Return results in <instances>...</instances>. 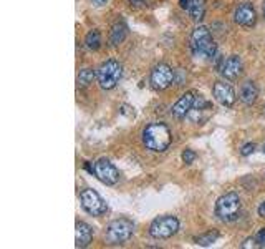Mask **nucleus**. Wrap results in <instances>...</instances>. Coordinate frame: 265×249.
I'll use <instances>...</instances> for the list:
<instances>
[{
	"mask_svg": "<svg viewBox=\"0 0 265 249\" xmlns=\"http://www.w3.org/2000/svg\"><path fill=\"white\" fill-rule=\"evenodd\" d=\"M173 141L171 130L164 123H149L143 130V143L151 151L162 153L166 151Z\"/></svg>",
	"mask_w": 265,
	"mask_h": 249,
	"instance_id": "nucleus-1",
	"label": "nucleus"
},
{
	"mask_svg": "<svg viewBox=\"0 0 265 249\" xmlns=\"http://www.w3.org/2000/svg\"><path fill=\"white\" fill-rule=\"evenodd\" d=\"M191 50L195 57H203V58L216 57L217 47L212 40L209 28L204 27V25H199V27L194 28V32L191 35Z\"/></svg>",
	"mask_w": 265,
	"mask_h": 249,
	"instance_id": "nucleus-2",
	"label": "nucleus"
},
{
	"mask_svg": "<svg viewBox=\"0 0 265 249\" xmlns=\"http://www.w3.org/2000/svg\"><path fill=\"white\" fill-rule=\"evenodd\" d=\"M135 233V224L128 217H118L106 226L105 238L110 244H124Z\"/></svg>",
	"mask_w": 265,
	"mask_h": 249,
	"instance_id": "nucleus-3",
	"label": "nucleus"
},
{
	"mask_svg": "<svg viewBox=\"0 0 265 249\" xmlns=\"http://www.w3.org/2000/svg\"><path fill=\"white\" fill-rule=\"evenodd\" d=\"M239 213H241V196L237 193H225L216 201V216L220 221H236Z\"/></svg>",
	"mask_w": 265,
	"mask_h": 249,
	"instance_id": "nucleus-4",
	"label": "nucleus"
},
{
	"mask_svg": "<svg viewBox=\"0 0 265 249\" xmlns=\"http://www.w3.org/2000/svg\"><path fill=\"white\" fill-rule=\"evenodd\" d=\"M123 68L119 65V61L116 60H106L105 64H102V67L98 68L96 78L98 83L103 90H113L118 85L119 78H121Z\"/></svg>",
	"mask_w": 265,
	"mask_h": 249,
	"instance_id": "nucleus-5",
	"label": "nucleus"
},
{
	"mask_svg": "<svg viewBox=\"0 0 265 249\" xmlns=\"http://www.w3.org/2000/svg\"><path fill=\"white\" fill-rule=\"evenodd\" d=\"M179 229V220L176 216L166 214L159 216L151 223L149 226V234L153 236L154 239H169L178 233Z\"/></svg>",
	"mask_w": 265,
	"mask_h": 249,
	"instance_id": "nucleus-6",
	"label": "nucleus"
},
{
	"mask_svg": "<svg viewBox=\"0 0 265 249\" xmlns=\"http://www.w3.org/2000/svg\"><path fill=\"white\" fill-rule=\"evenodd\" d=\"M91 173L106 186H113L119 181L118 168L106 158H100V160L94 161V163L91 165Z\"/></svg>",
	"mask_w": 265,
	"mask_h": 249,
	"instance_id": "nucleus-7",
	"label": "nucleus"
},
{
	"mask_svg": "<svg viewBox=\"0 0 265 249\" xmlns=\"http://www.w3.org/2000/svg\"><path fill=\"white\" fill-rule=\"evenodd\" d=\"M80 201H81V208L91 216H103L106 211H108V206H106L105 199L94 190L86 188V190L81 191Z\"/></svg>",
	"mask_w": 265,
	"mask_h": 249,
	"instance_id": "nucleus-8",
	"label": "nucleus"
},
{
	"mask_svg": "<svg viewBox=\"0 0 265 249\" xmlns=\"http://www.w3.org/2000/svg\"><path fill=\"white\" fill-rule=\"evenodd\" d=\"M174 80H176V72L168 64H157L153 70H151L149 82H151V86L157 91L169 88V86L174 83Z\"/></svg>",
	"mask_w": 265,
	"mask_h": 249,
	"instance_id": "nucleus-9",
	"label": "nucleus"
},
{
	"mask_svg": "<svg viewBox=\"0 0 265 249\" xmlns=\"http://www.w3.org/2000/svg\"><path fill=\"white\" fill-rule=\"evenodd\" d=\"M219 70H220V73H222V77L225 80L234 82V80H237L244 72L242 58L239 57V55H230V57H227L225 60H222V65L219 67Z\"/></svg>",
	"mask_w": 265,
	"mask_h": 249,
	"instance_id": "nucleus-10",
	"label": "nucleus"
},
{
	"mask_svg": "<svg viewBox=\"0 0 265 249\" xmlns=\"http://www.w3.org/2000/svg\"><path fill=\"white\" fill-rule=\"evenodd\" d=\"M212 95L220 105H222V107H227V108L234 107L236 98H237L234 88H232V86L229 83H225V82H216L214 83Z\"/></svg>",
	"mask_w": 265,
	"mask_h": 249,
	"instance_id": "nucleus-11",
	"label": "nucleus"
},
{
	"mask_svg": "<svg viewBox=\"0 0 265 249\" xmlns=\"http://www.w3.org/2000/svg\"><path fill=\"white\" fill-rule=\"evenodd\" d=\"M195 98H197V95H195V91H186L184 95H182L178 102H176L173 105V115L174 118H178V120H182V118L189 116V113H191L192 107L195 105Z\"/></svg>",
	"mask_w": 265,
	"mask_h": 249,
	"instance_id": "nucleus-12",
	"label": "nucleus"
},
{
	"mask_svg": "<svg viewBox=\"0 0 265 249\" xmlns=\"http://www.w3.org/2000/svg\"><path fill=\"white\" fill-rule=\"evenodd\" d=\"M234 18H236V22H237L239 25H241V27H245V28L254 27L255 22H257V14H255L254 5L249 4V2L241 4V5H239V7L236 9Z\"/></svg>",
	"mask_w": 265,
	"mask_h": 249,
	"instance_id": "nucleus-13",
	"label": "nucleus"
},
{
	"mask_svg": "<svg viewBox=\"0 0 265 249\" xmlns=\"http://www.w3.org/2000/svg\"><path fill=\"white\" fill-rule=\"evenodd\" d=\"M93 239V229L85 221H77V234H75V246L86 247Z\"/></svg>",
	"mask_w": 265,
	"mask_h": 249,
	"instance_id": "nucleus-14",
	"label": "nucleus"
},
{
	"mask_svg": "<svg viewBox=\"0 0 265 249\" xmlns=\"http://www.w3.org/2000/svg\"><path fill=\"white\" fill-rule=\"evenodd\" d=\"M239 98H241V102L244 105H254L258 98V88L254 82H245L242 83L241 90H239Z\"/></svg>",
	"mask_w": 265,
	"mask_h": 249,
	"instance_id": "nucleus-15",
	"label": "nucleus"
},
{
	"mask_svg": "<svg viewBox=\"0 0 265 249\" xmlns=\"http://www.w3.org/2000/svg\"><path fill=\"white\" fill-rule=\"evenodd\" d=\"M187 12L194 22H201L206 15V0H189Z\"/></svg>",
	"mask_w": 265,
	"mask_h": 249,
	"instance_id": "nucleus-16",
	"label": "nucleus"
},
{
	"mask_svg": "<svg viewBox=\"0 0 265 249\" xmlns=\"http://www.w3.org/2000/svg\"><path fill=\"white\" fill-rule=\"evenodd\" d=\"M126 37H128V27L123 23V22H118L113 25L111 32H110V43L111 45H121V43L126 40Z\"/></svg>",
	"mask_w": 265,
	"mask_h": 249,
	"instance_id": "nucleus-17",
	"label": "nucleus"
},
{
	"mask_svg": "<svg viewBox=\"0 0 265 249\" xmlns=\"http://www.w3.org/2000/svg\"><path fill=\"white\" fill-rule=\"evenodd\" d=\"M85 45H86L88 50H91V52H96V50L102 47V34H100V30L93 28L86 34Z\"/></svg>",
	"mask_w": 265,
	"mask_h": 249,
	"instance_id": "nucleus-18",
	"label": "nucleus"
},
{
	"mask_svg": "<svg viewBox=\"0 0 265 249\" xmlns=\"http://www.w3.org/2000/svg\"><path fill=\"white\" fill-rule=\"evenodd\" d=\"M94 77H96V73H94L93 68H81L78 72V77H77V83L80 88H86V86H90L93 83Z\"/></svg>",
	"mask_w": 265,
	"mask_h": 249,
	"instance_id": "nucleus-19",
	"label": "nucleus"
},
{
	"mask_svg": "<svg viewBox=\"0 0 265 249\" xmlns=\"http://www.w3.org/2000/svg\"><path fill=\"white\" fill-rule=\"evenodd\" d=\"M219 233L217 231H207L204 234H201L195 238V244H199V246H211L214 244L217 239H219Z\"/></svg>",
	"mask_w": 265,
	"mask_h": 249,
	"instance_id": "nucleus-20",
	"label": "nucleus"
},
{
	"mask_svg": "<svg viewBox=\"0 0 265 249\" xmlns=\"http://www.w3.org/2000/svg\"><path fill=\"white\" fill-rule=\"evenodd\" d=\"M194 160H195V153L192 149H184V151H182V161H184L186 165L194 163Z\"/></svg>",
	"mask_w": 265,
	"mask_h": 249,
	"instance_id": "nucleus-21",
	"label": "nucleus"
},
{
	"mask_svg": "<svg viewBox=\"0 0 265 249\" xmlns=\"http://www.w3.org/2000/svg\"><path fill=\"white\" fill-rule=\"evenodd\" d=\"M255 151V145L254 143H245V145L241 148V154L242 157H250L252 153Z\"/></svg>",
	"mask_w": 265,
	"mask_h": 249,
	"instance_id": "nucleus-22",
	"label": "nucleus"
},
{
	"mask_svg": "<svg viewBox=\"0 0 265 249\" xmlns=\"http://www.w3.org/2000/svg\"><path fill=\"white\" fill-rule=\"evenodd\" d=\"M255 239H257V244L258 247H265V228H260L255 234Z\"/></svg>",
	"mask_w": 265,
	"mask_h": 249,
	"instance_id": "nucleus-23",
	"label": "nucleus"
},
{
	"mask_svg": "<svg viewBox=\"0 0 265 249\" xmlns=\"http://www.w3.org/2000/svg\"><path fill=\"white\" fill-rule=\"evenodd\" d=\"M242 247L244 249H254V247H258V244H257V239H255V236L254 238H247L244 242H242Z\"/></svg>",
	"mask_w": 265,
	"mask_h": 249,
	"instance_id": "nucleus-24",
	"label": "nucleus"
},
{
	"mask_svg": "<svg viewBox=\"0 0 265 249\" xmlns=\"http://www.w3.org/2000/svg\"><path fill=\"white\" fill-rule=\"evenodd\" d=\"M257 213H258V216H260V217H265V201H262L260 204H258Z\"/></svg>",
	"mask_w": 265,
	"mask_h": 249,
	"instance_id": "nucleus-25",
	"label": "nucleus"
},
{
	"mask_svg": "<svg viewBox=\"0 0 265 249\" xmlns=\"http://www.w3.org/2000/svg\"><path fill=\"white\" fill-rule=\"evenodd\" d=\"M91 4L94 7H103V5L108 4V0H91Z\"/></svg>",
	"mask_w": 265,
	"mask_h": 249,
	"instance_id": "nucleus-26",
	"label": "nucleus"
},
{
	"mask_svg": "<svg viewBox=\"0 0 265 249\" xmlns=\"http://www.w3.org/2000/svg\"><path fill=\"white\" fill-rule=\"evenodd\" d=\"M128 2L131 5H135V7H140V5H143L144 2H146V0H128Z\"/></svg>",
	"mask_w": 265,
	"mask_h": 249,
	"instance_id": "nucleus-27",
	"label": "nucleus"
},
{
	"mask_svg": "<svg viewBox=\"0 0 265 249\" xmlns=\"http://www.w3.org/2000/svg\"><path fill=\"white\" fill-rule=\"evenodd\" d=\"M187 4H189V0H181V7L182 9H187Z\"/></svg>",
	"mask_w": 265,
	"mask_h": 249,
	"instance_id": "nucleus-28",
	"label": "nucleus"
},
{
	"mask_svg": "<svg viewBox=\"0 0 265 249\" xmlns=\"http://www.w3.org/2000/svg\"><path fill=\"white\" fill-rule=\"evenodd\" d=\"M263 17H265V0H263Z\"/></svg>",
	"mask_w": 265,
	"mask_h": 249,
	"instance_id": "nucleus-29",
	"label": "nucleus"
},
{
	"mask_svg": "<svg viewBox=\"0 0 265 249\" xmlns=\"http://www.w3.org/2000/svg\"><path fill=\"white\" fill-rule=\"evenodd\" d=\"M262 151H263V154H265V145H263V148H262Z\"/></svg>",
	"mask_w": 265,
	"mask_h": 249,
	"instance_id": "nucleus-30",
	"label": "nucleus"
},
{
	"mask_svg": "<svg viewBox=\"0 0 265 249\" xmlns=\"http://www.w3.org/2000/svg\"><path fill=\"white\" fill-rule=\"evenodd\" d=\"M263 115H265V107H263Z\"/></svg>",
	"mask_w": 265,
	"mask_h": 249,
	"instance_id": "nucleus-31",
	"label": "nucleus"
}]
</instances>
